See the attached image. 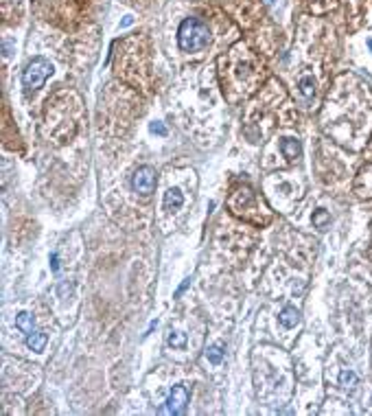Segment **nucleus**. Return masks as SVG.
I'll list each match as a JSON object with an SVG mask.
<instances>
[{
    "mask_svg": "<svg viewBox=\"0 0 372 416\" xmlns=\"http://www.w3.org/2000/svg\"><path fill=\"white\" fill-rule=\"evenodd\" d=\"M210 42V29L204 20L186 18L177 31V44L184 53H199Z\"/></svg>",
    "mask_w": 372,
    "mask_h": 416,
    "instance_id": "f257e3e1",
    "label": "nucleus"
},
{
    "mask_svg": "<svg viewBox=\"0 0 372 416\" xmlns=\"http://www.w3.org/2000/svg\"><path fill=\"white\" fill-rule=\"evenodd\" d=\"M53 75V64L49 62L46 57H33L29 64H26V68L22 70V83L24 88L29 90H37L42 88L44 81Z\"/></svg>",
    "mask_w": 372,
    "mask_h": 416,
    "instance_id": "f03ea898",
    "label": "nucleus"
},
{
    "mask_svg": "<svg viewBox=\"0 0 372 416\" xmlns=\"http://www.w3.org/2000/svg\"><path fill=\"white\" fill-rule=\"evenodd\" d=\"M156 182H158V173L154 167H149V164L138 167L134 171V175H131V189H134V193L143 195V197H149L154 193Z\"/></svg>",
    "mask_w": 372,
    "mask_h": 416,
    "instance_id": "7ed1b4c3",
    "label": "nucleus"
},
{
    "mask_svg": "<svg viewBox=\"0 0 372 416\" xmlns=\"http://www.w3.org/2000/svg\"><path fill=\"white\" fill-rule=\"evenodd\" d=\"M189 399H191V394H189V388L186 386H173V390H171L169 394V399H167V405L162 407L160 412L164 414H184L186 412V405H189Z\"/></svg>",
    "mask_w": 372,
    "mask_h": 416,
    "instance_id": "20e7f679",
    "label": "nucleus"
},
{
    "mask_svg": "<svg viewBox=\"0 0 372 416\" xmlns=\"http://www.w3.org/2000/svg\"><path fill=\"white\" fill-rule=\"evenodd\" d=\"M281 151L287 160H296V158L302 154V145H300V141H296V138H283Z\"/></svg>",
    "mask_w": 372,
    "mask_h": 416,
    "instance_id": "39448f33",
    "label": "nucleus"
},
{
    "mask_svg": "<svg viewBox=\"0 0 372 416\" xmlns=\"http://www.w3.org/2000/svg\"><path fill=\"white\" fill-rule=\"evenodd\" d=\"M278 320H281V325L285 329H294L298 322H300V311H298L296 307H285L281 315H278Z\"/></svg>",
    "mask_w": 372,
    "mask_h": 416,
    "instance_id": "423d86ee",
    "label": "nucleus"
},
{
    "mask_svg": "<svg viewBox=\"0 0 372 416\" xmlns=\"http://www.w3.org/2000/svg\"><path fill=\"white\" fill-rule=\"evenodd\" d=\"M182 204H184V195L180 193V189H169L164 193V208L167 210H177L182 208Z\"/></svg>",
    "mask_w": 372,
    "mask_h": 416,
    "instance_id": "0eeeda50",
    "label": "nucleus"
},
{
    "mask_svg": "<svg viewBox=\"0 0 372 416\" xmlns=\"http://www.w3.org/2000/svg\"><path fill=\"white\" fill-rule=\"evenodd\" d=\"M46 342H49V338H46V333H42V331H33L31 335H26V346H29L31 351H35V353L44 351Z\"/></svg>",
    "mask_w": 372,
    "mask_h": 416,
    "instance_id": "6e6552de",
    "label": "nucleus"
},
{
    "mask_svg": "<svg viewBox=\"0 0 372 416\" xmlns=\"http://www.w3.org/2000/svg\"><path fill=\"white\" fill-rule=\"evenodd\" d=\"M16 327H18L24 335H31L33 331H35V318H33L31 313L22 311V313H18V318H16Z\"/></svg>",
    "mask_w": 372,
    "mask_h": 416,
    "instance_id": "1a4fd4ad",
    "label": "nucleus"
},
{
    "mask_svg": "<svg viewBox=\"0 0 372 416\" xmlns=\"http://www.w3.org/2000/svg\"><path fill=\"white\" fill-rule=\"evenodd\" d=\"M223 353H225L223 344H212V346H208V351H206V359H208L212 366H219L223 359Z\"/></svg>",
    "mask_w": 372,
    "mask_h": 416,
    "instance_id": "9d476101",
    "label": "nucleus"
},
{
    "mask_svg": "<svg viewBox=\"0 0 372 416\" xmlns=\"http://www.w3.org/2000/svg\"><path fill=\"white\" fill-rule=\"evenodd\" d=\"M167 344H169L171 348H184V346H186V335L180 333V331H171V333L167 335Z\"/></svg>",
    "mask_w": 372,
    "mask_h": 416,
    "instance_id": "9b49d317",
    "label": "nucleus"
},
{
    "mask_svg": "<svg viewBox=\"0 0 372 416\" xmlns=\"http://www.w3.org/2000/svg\"><path fill=\"white\" fill-rule=\"evenodd\" d=\"M331 223V215L327 213L324 208H320V210H315L313 213V226L315 228H320V230H324Z\"/></svg>",
    "mask_w": 372,
    "mask_h": 416,
    "instance_id": "f8f14e48",
    "label": "nucleus"
},
{
    "mask_svg": "<svg viewBox=\"0 0 372 416\" xmlns=\"http://www.w3.org/2000/svg\"><path fill=\"white\" fill-rule=\"evenodd\" d=\"M300 92L307 99L313 97V92H315V81H313V77H302L300 79Z\"/></svg>",
    "mask_w": 372,
    "mask_h": 416,
    "instance_id": "ddd939ff",
    "label": "nucleus"
},
{
    "mask_svg": "<svg viewBox=\"0 0 372 416\" xmlns=\"http://www.w3.org/2000/svg\"><path fill=\"white\" fill-rule=\"evenodd\" d=\"M355 384H357V375H355L353 371H342V375H340V386L353 388Z\"/></svg>",
    "mask_w": 372,
    "mask_h": 416,
    "instance_id": "4468645a",
    "label": "nucleus"
},
{
    "mask_svg": "<svg viewBox=\"0 0 372 416\" xmlns=\"http://www.w3.org/2000/svg\"><path fill=\"white\" fill-rule=\"evenodd\" d=\"M151 131L158 136H167V127H164L162 123H151Z\"/></svg>",
    "mask_w": 372,
    "mask_h": 416,
    "instance_id": "2eb2a0df",
    "label": "nucleus"
},
{
    "mask_svg": "<svg viewBox=\"0 0 372 416\" xmlns=\"http://www.w3.org/2000/svg\"><path fill=\"white\" fill-rule=\"evenodd\" d=\"M51 269H53V272H59V259H57V252H53L51 254Z\"/></svg>",
    "mask_w": 372,
    "mask_h": 416,
    "instance_id": "dca6fc26",
    "label": "nucleus"
},
{
    "mask_svg": "<svg viewBox=\"0 0 372 416\" xmlns=\"http://www.w3.org/2000/svg\"><path fill=\"white\" fill-rule=\"evenodd\" d=\"M191 281H193V279H186V281L182 283V285H180V287H177V292H175V296H182V294L186 292V289H189V287H191Z\"/></svg>",
    "mask_w": 372,
    "mask_h": 416,
    "instance_id": "f3484780",
    "label": "nucleus"
},
{
    "mask_svg": "<svg viewBox=\"0 0 372 416\" xmlns=\"http://www.w3.org/2000/svg\"><path fill=\"white\" fill-rule=\"evenodd\" d=\"M368 46H370V51H372V39H368Z\"/></svg>",
    "mask_w": 372,
    "mask_h": 416,
    "instance_id": "a211bd4d",
    "label": "nucleus"
}]
</instances>
